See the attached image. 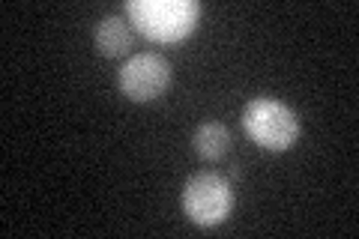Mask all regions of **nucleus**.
<instances>
[{
    "label": "nucleus",
    "instance_id": "f257e3e1",
    "mask_svg": "<svg viewBox=\"0 0 359 239\" xmlns=\"http://www.w3.org/2000/svg\"><path fill=\"white\" fill-rule=\"evenodd\" d=\"M126 15L129 25L138 27L147 39L174 45L195 33L201 21V4L195 0H129Z\"/></svg>",
    "mask_w": 359,
    "mask_h": 239
},
{
    "label": "nucleus",
    "instance_id": "f03ea898",
    "mask_svg": "<svg viewBox=\"0 0 359 239\" xmlns=\"http://www.w3.org/2000/svg\"><path fill=\"white\" fill-rule=\"evenodd\" d=\"M243 132L261 150L285 153L299 141L302 123H299V114L290 105H285V102L257 96L243 108Z\"/></svg>",
    "mask_w": 359,
    "mask_h": 239
},
{
    "label": "nucleus",
    "instance_id": "7ed1b4c3",
    "mask_svg": "<svg viewBox=\"0 0 359 239\" xmlns=\"http://www.w3.org/2000/svg\"><path fill=\"white\" fill-rule=\"evenodd\" d=\"M183 212L198 227H219L233 212V186L212 170L192 174L183 186Z\"/></svg>",
    "mask_w": 359,
    "mask_h": 239
},
{
    "label": "nucleus",
    "instance_id": "20e7f679",
    "mask_svg": "<svg viewBox=\"0 0 359 239\" xmlns=\"http://www.w3.org/2000/svg\"><path fill=\"white\" fill-rule=\"evenodd\" d=\"M117 84L123 90V96L132 102H156L165 96L168 84H171V63L162 54L153 51H141L132 54L123 69L117 75Z\"/></svg>",
    "mask_w": 359,
    "mask_h": 239
},
{
    "label": "nucleus",
    "instance_id": "39448f33",
    "mask_svg": "<svg viewBox=\"0 0 359 239\" xmlns=\"http://www.w3.org/2000/svg\"><path fill=\"white\" fill-rule=\"evenodd\" d=\"M96 51L102 57H123L132 48V25L123 15H105L96 25Z\"/></svg>",
    "mask_w": 359,
    "mask_h": 239
},
{
    "label": "nucleus",
    "instance_id": "423d86ee",
    "mask_svg": "<svg viewBox=\"0 0 359 239\" xmlns=\"http://www.w3.org/2000/svg\"><path fill=\"white\" fill-rule=\"evenodd\" d=\"M192 146H195V153L204 158V162H219V158H224L231 153L233 135H231V129L224 126V123L210 120V123H201V126L195 129Z\"/></svg>",
    "mask_w": 359,
    "mask_h": 239
}]
</instances>
